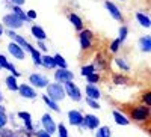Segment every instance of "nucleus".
Segmentation results:
<instances>
[{
    "label": "nucleus",
    "mask_w": 151,
    "mask_h": 137,
    "mask_svg": "<svg viewBox=\"0 0 151 137\" xmlns=\"http://www.w3.org/2000/svg\"><path fill=\"white\" fill-rule=\"evenodd\" d=\"M98 127H100L98 116L91 115V113H88V115L83 116V122H82V125H80L82 130H97Z\"/></svg>",
    "instance_id": "nucleus-8"
},
{
    "label": "nucleus",
    "mask_w": 151,
    "mask_h": 137,
    "mask_svg": "<svg viewBox=\"0 0 151 137\" xmlns=\"http://www.w3.org/2000/svg\"><path fill=\"white\" fill-rule=\"evenodd\" d=\"M68 122H70V125H73V127H80L82 122H83L82 111H79V110H70L68 111Z\"/></svg>",
    "instance_id": "nucleus-14"
},
{
    "label": "nucleus",
    "mask_w": 151,
    "mask_h": 137,
    "mask_svg": "<svg viewBox=\"0 0 151 137\" xmlns=\"http://www.w3.org/2000/svg\"><path fill=\"white\" fill-rule=\"evenodd\" d=\"M8 122H9V118H8V113H6V108H5V106L0 104V130L5 128L8 125Z\"/></svg>",
    "instance_id": "nucleus-26"
},
{
    "label": "nucleus",
    "mask_w": 151,
    "mask_h": 137,
    "mask_svg": "<svg viewBox=\"0 0 151 137\" xmlns=\"http://www.w3.org/2000/svg\"><path fill=\"white\" fill-rule=\"evenodd\" d=\"M17 116L23 121L24 123V131H27V133H32L33 134V123H32V115L29 113V111H18Z\"/></svg>",
    "instance_id": "nucleus-12"
},
{
    "label": "nucleus",
    "mask_w": 151,
    "mask_h": 137,
    "mask_svg": "<svg viewBox=\"0 0 151 137\" xmlns=\"http://www.w3.org/2000/svg\"><path fill=\"white\" fill-rule=\"evenodd\" d=\"M8 51H9V54H12V57H15L18 60H23L24 57H26V51H24V50L15 42H9L8 44Z\"/></svg>",
    "instance_id": "nucleus-13"
},
{
    "label": "nucleus",
    "mask_w": 151,
    "mask_h": 137,
    "mask_svg": "<svg viewBox=\"0 0 151 137\" xmlns=\"http://www.w3.org/2000/svg\"><path fill=\"white\" fill-rule=\"evenodd\" d=\"M55 80L59 84H65L68 81H74V74L70 69H56L55 72Z\"/></svg>",
    "instance_id": "nucleus-9"
},
{
    "label": "nucleus",
    "mask_w": 151,
    "mask_h": 137,
    "mask_svg": "<svg viewBox=\"0 0 151 137\" xmlns=\"http://www.w3.org/2000/svg\"><path fill=\"white\" fill-rule=\"evenodd\" d=\"M41 125H42V130L45 131V133H48L50 136H53L55 133H56V122H55V119L52 118V115L50 113H44L42 115V118H41Z\"/></svg>",
    "instance_id": "nucleus-6"
},
{
    "label": "nucleus",
    "mask_w": 151,
    "mask_h": 137,
    "mask_svg": "<svg viewBox=\"0 0 151 137\" xmlns=\"http://www.w3.org/2000/svg\"><path fill=\"white\" fill-rule=\"evenodd\" d=\"M121 48V41L116 38V39H113L109 45V50H110V53H118V50Z\"/></svg>",
    "instance_id": "nucleus-32"
},
{
    "label": "nucleus",
    "mask_w": 151,
    "mask_h": 137,
    "mask_svg": "<svg viewBox=\"0 0 151 137\" xmlns=\"http://www.w3.org/2000/svg\"><path fill=\"white\" fill-rule=\"evenodd\" d=\"M5 83H6L8 91H11V92H17V91H18V81H17L15 77L8 76V77L5 78Z\"/></svg>",
    "instance_id": "nucleus-22"
},
{
    "label": "nucleus",
    "mask_w": 151,
    "mask_h": 137,
    "mask_svg": "<svg viewBox=\"0 0 151 137\" xmlns=\"http://www.w3.org/2000/svg\"><path fill=\"white\" fill-rule=\"evenodd\" d=\"M53 59H55V65H56L58 69H68V64H67V60H65L64 56H60L58 53V54L53 56Z\"/></svg>",
    "instance_id": "nucleus-23"
},
{
    "label": "nucleus",
    "mask_w": 151,
    "mask_h": 137,
    "mask_svg": "<svg viewBox=\"0 0 151 137\" xmlns=\"http://www.w3.org/2000/svg\"><path fill=\"white\" fill-rule=\"evenodd\" d=\"M30 56H32V60H33V64L36 66H41V53L38 51V50L33 47L32 48V51H30Z\"/></svg>",
    "instance_id": "nucleus-31"
},
{
    "label": "nucleus",
    "mask_w": 151,
    "mask_h": 137,
    "mask_svg": "<svg viewBox=\"0 0 151 137\" xmlns=\"http://www.w3.org/2000/svg\"><path fill=\"white\" fill-rule=\"evenodd\" d=\"M38 51H47V45L42 42V41H38Z\"/></svg>",
    "instance_id": "nucleus-41"
},
{
    "label": "nucleus",
    "mask_w": 151,
    "mask_h": 137,
    "mask_svg": "<svg viewBox=\"0 0 151 137\" xmlns=\"http://www.w3.org/2000/svg\"><path fill=\"white\" fill-rule=\"evenodd\" d=\"M2 35H3V26L0 24V36H2Z\"/></svg>",
    "instance_id": "nucleus-44"
},
{
    "label": "nucleus",
    "mask_w": 151,
    "mask_h": 137,
    "mask_svg": "<svg viewBox=\"0 0 151 137\" xmlns=\"http://www.w3.org/2000/svg\"><path fill=\"white\" fill-rule=\"evenodd\" d=\"M47 96L50 98V99H53V101H56V103H59V101H62L67 95H65V91H64V84H59V83H48V86H47Z\"/></svg>",
    "instance_id": "nucleus-1"
},
{
    "label": "nucleus",
    "mask_w": 151,
    "mask_h": 137,
    "mask_svg": "<svg viewBox=\"0 0 151 137\" xmlns=\"http://www.w3.org/2000/svg\"><path fill=\"white\" fill-rule=\"evenodd\" d=\"M92 38H94V33H92L89 29L80 30V35H79L80 48H82V50H89L91 45H92Z\"/></svg>",
    "instance_id": "nucleus-7"
},
{
    "label": "nucleus",
    "mask_w": 151,
    "mask_h": 137,
    "mask_svg": "<svg viewBox=\"0 0 151 137\" xmlns=\"http://www.w3.org/2000/svg\"><path fill=\"white\" fill-rule=\"evenodd\" d=\"M97 72L95 69V65L94 64H89V65H83L80 68V74H82V77H88V76H91V74Z\"/></svg>",
    "instance_id": "nucleus-28"
},
{
    "label": "nucleus",
    "mask_w": 151,
    "mask_h": 137,
    "mask_svg": "<svg viewBox=\"0 0 151 137\" xmlns=\"http://www.w3.org/2000/svg\"><path fill=\"white\" fill-rule=\"evenodd\" d=\"M26 17H27V20H29V21L35 20V18H36V11H33V9L27 11V12H26Z\"/></svg>",
    "instance_id": "nucleus-40"
},
{
    "label": "nucleus",
    "mask_w": 151,
    "mask_h": 137,
    "mask_svg": "<svg viewBox=\"0 0 151 137\" xmlns=\"http://www.w3.org/2000/svg\"><path fill=\"white\" fill-rule=\"evenodd\" d=\"M137 44H139L141 51H144V53H150L151 51V38H150V35L141 36L139 41H137Z\"/></svg>",
    "instance_id": "nucleus-19"
},
{
    "label": "nucleus",
    "mask_w": 151,
    "mask_h": 137,
    "mask_svg": "<svg viewBox=\"0 0 151 137\" xmlns=\"http://www.w3.org/2000/svg\"><path fill=\"white\" fill-rule=\"evenodd\" d=\"M70 21L73 23V26H74V29L76 30H83V21H82V18L77 15V14H70Z\"/></svg>",
    "instance_id": "nucleus-24"
},
{
    "label": "nucleus",
    "mask_w": 151,
    "mask_h": 137,
    "mask_svg": "<svg viewBox=\"0 0 151 137\" xmlns=\"http://www.w3.org/2000/svg\"><path fill=\"white\" fill-rule=\"evenodd\" d=\"M104 6H106V9L109 11V14L112 15V18H113V20H116V21H122V14H121L119 8H118L115 3H112V2H109V0H106V2H104Z\"/></svg>",
    "instance_id": "nucleus-15"
},
{
    "label": "nucleus",
    "mask_w": 151,
    "mask_h": 137,
    "mask_svg": "<svg viewBox=\"0 0 151 137\" xmlns=\"http://www.w3.org/2000/svg\"><path fill=\"white\" fill-rule=\"evenodd\" d=\"M127 35H129V29L125 27V26H121V29H119V36H118V39L121 41V44L127 39Z\"/></svg>",
    "instance_id": "nucleus-35"
},
{
    "label": "nucleus",
    "mask_w": 151,
    "mask_h": 137,
    "mask_svg": "<svg viewBox=\"0 0 151 137\" xmlns=\"http://www.w3.org/2000/svg\"><path fill=\"white\" fill-rule=\"evenodd\" d=\"M112 116H113V121H115L118 125H122V127H125V125H130V119L125 116V115H122L121 111H118V110H113L112 111Z\"/></svg>",
    "instance_id": "nucleus-18"
},
{
    "label": "nucleus",
    "mask_w": 151,
    "mask_h": 137,
    "mask_svg": "<svg viewBox=\"0 0 151 137\" xmlns=\"http://www.w3.org/2000/svg\"><path fill=\"white\" fill-rule=\"evenodd\" d=\"M12 14H14L18 20H21L23 23H24V21H29L27 17H26V12H24L20 6H12Z\"/></svg>",
    "instance_id": "nucleus-29"
},
{
    "label": "nucleus",
    "mask_w": 151,
    "mask_h": 137,
    "mask_svg": "<svg viewBox=\"0 0 151 137\" xmlns=\"http://www.w3.org/2000/svg\"><path fill=\"white\" fill-rule=\"evenodd\" d=\"M64 91H65V95L70 96L74 103L82 101V91L79 89L77 84H74V81L65 83V84H64Z\"/></svg>",
    "instance_id": "nucleus-4"
},
{
    "label": "nucleus",
    "mask_w": 151,
    "mask_h": 137,
    "mask_svg": "<svg viewBox=\"0 0 151 137\" xmlns=\"http://www.w3.org/2000/svg\"><path fill=\"white\" fill-rule=\"evenodd\" d=\"M41 66H44V68H47V69H55L56 65H55L53 56H48V54L41 56Z\"/></svg>",
    "instance_id": "nucleus-20"
},
{
    "label": "nucleus",
    "mask_w": 151,
    "mask_h": 137,
    "mask_svg": "<svg viewBox=\"0 0 151 137\" xmlns=\"http://www.w3.org/2000/svg\"><path fill=\"white\" fill-rule=\"evenodd\" d=\"M18 93H20V96H23V98H26V99H35L36 96H38V93H36V91L32 88L30 84H18V91H17Z\"/></svg>",
    "instance_id": "nucleus-11"
},
{
    "label": "nucleus",
    "mask_w": 151,
    "mask_h": 137,
    "mask_svg": "<svg viewBox=\"0 0 151 137\" xmlns=\"http://www.w3.org/2000/svg\"><path fill=\"white\" fill-rule=\"evenodd\" d=\"M41 98H42V101H44V104L48 107V108H52L53 111H60V108H59V104L56 103V101H53V99H50L45 93L44 95H41Z\"/></svg>",
    "instance_id": "nucleus-25"
},
{
    "label": "nucleus",
    "mask_w": 151,
    "mask_h": 137,
    "mask_svg": "<svg viewBox=\"0 0 151 137\" xmlns=\"http://www.w3.org/2000/svg\"><path fill=\"white\" fill-rule=\"evenodd\" d=\"M3 24L8 27V30H15V29H20V27H23V21L21 20H18L14 14H6L5 17H3Z\"/></svg>",
    "instance_id": "nucleus-10"
},
{
    "label": "nucleus",
    "mask_w": 151,
    "mask_h": 137,
    "mask_svg": "<svg viewBox=\"0 0 151 137\" xmlns=\"http://www.w3.org/2000/svg\"><path fill=\"white\" fill-rule=\"evenodd\" d=\"M85 78H86L88 84H97V83L100 81V74H98V72H94V74H91V76L85 77Z\"/></svg>",
    "instance_id": "nucleus-34"
},
{
    "label": "nucleus",
    "mask_w": 151,
    "mask_h": 137,
    "mask_svg": "<svg viewBox=\"0 0 151 137\" xmlns=\"http://www.w3.org/2000/svg\"><path fill=\"white\" fill-rule=\"evenodd\" d=\"M11 2L14 3V6H21V5H24L26 0H11Z\"/></svg>",
    "instance_id": "nucleus-42"
},
{
    "label": "nucleus",
    "mask_w": 151,
    "mask_h": 137,
    "mask_svg": "<svg viewBox=\"0 0 151 137\" xmlns=\"http://www.w3.org/2000/svg\"><path fill=\"white\" fill-rule=\"evenodd\" d=\"M33 136H35V137H52L48 133H45L44 130H36V131H33Z\"/></svg>",
    "instance_id": "nucleus-39"
},
{
    "label": "nucleus",
    "mask_w": 151,
    "mask_h": 137,
    "mask_svg": "<svg viewBox=\"0 0 151 137\" xmlns=\"http://www.w3.org/2000/svg\"><path fill=\"white\" fill-rule=\"evenodd\" d=\"M142 103H144V106L151 107V93H150V91H147V92L142 95Z\"/></svg>",
    "instance_id": "nucleus-37"
},
{
    "label": "nucleus",
    "mask_w": 151,
    "mask_h": 137,
    "mask_svg": "<svg viewBox=\"0 0 151 137\" xmlns=\"http://www.w3.org/2000/svg\"><path fill=\"white\" fill-rule=\"evenodd\" d=\"M136 20H137V23H139L142 27H145V29H148V27L151 26V20H150V17L145 15L144 12H136Z\"/></svg>",
    "instance_id": "nucleus-21"
},
{
    "label": "nucleus",
    "mask_w": 151,
    "mask_h": 137,
    "mask_svg": "<svg viewBox=\"0 0 151 137\" xmlns=\"http://www.w3.org/2000/svg\"><path fill=\"white\" fill-rule=\"evenodd\" d=\"M130 118L134 121V122H145L150 119V107L147 106H136L132 108L130 111Z\"/></svg>",
    "instance_id": "nucleus-2"
},
{
    "label": "nucleus",
    "mask_w": 151,
    "mask_h": 137,
    "mask_svg": "<svg viewBox=\"0 0 151 137\" xmlns=\"http://www.w3.org/2000/svg\"><path fill=\"white\" fill-rule=\"evenodd\" d=\"M29 83L32 84V88H36V89H44L48 86V77H45L44 74H40V72H33L29 76Z\"/></svg>",
    "instance_id": "nucleus-5"
},
{
    "label": "nucleus",
    "mask_w": 151,
    "mask_h": 137,
    "mask_svg": "<svg viewBox=\"0 0 151 137\" xmlns=\"http://www.w3.org/2000/svg\"><path fill=\"white\" fill-rule=\"evenodd\" d=\"M125 81H127V78H125L124 76H119V74H115V76H113V83L115 84H124Z\"/></svg>",
    "instance_id": "nucleus-38"
},
{
    "label": "nucleus",
    "mask_w": 151,
    "mask_h": 137,
    "mask_svg": "<svg viewBox=\"0 0 151 137\" xmlns=\"http://www.w3.org/2000/svg\"><path fill=\"white\" fill-rule=\"evenodd\" d=\"M85 101H86V104L89 106L91 108H95V110L101 108V106H100V104H98V101H95V99H91V98H85Z\"/></svg>",
    "instance_id": "nucleus-36"
},
{
    "label": "nucleus",
    "mask_w": 151,
    "mask_h": 137,
    "mask_svg": "<svg viewBox=\"0 0 151 137\" xmlns=\"http://www.w3.org/2000/svg\"><path fill=\"white\" fill-rule=\"evenodd\" d=\"M85 93H86V98L95 99V101H98V99L101 98V92H100V89L97 88L95 84H86V88H85Z\"/></svg>",
    "instance_id": "nucleus-16"
},
{
    "label": "nucleus",
    "mask_w": 151,
    "mask_h": 137,
    "mask_svg": "<svg viewBox=\"0 0 151 137\" xmlns=\"http://www.w3.org/2000/svg\"><path fill=\"white\" fill-rule=\"evenodd\" d=\"M95 131H97L95 137H112V131H110V128L107 125H103V127L100 125Z\"/></svg>",
    "instance_id": "nucleus-27"
},
{
    "label": "nucleus",
    "mask_w": 151,
    "mask_h": 137,
    "mask_svg": "<svg viewBox=\"0 0 151 137\" xmlns=\"http://www.w3.org/2000/svg\"><path fill=\"white\" fill-rule=\"evenodd\" d=\"M2 101H3V93H2V91H0V104H2Z\"/></svg>",
    "instance_id": "nucleus-43"
},
{
    "label": "nucleus",
    "mask_w": 151,
    "mask_h": 137,
    "mask_svg": "<svg viewBox=\"0 0 151 137\" xmlns=\"http://www.w3.org/2000/svg\"><path fill=\"white\" fill-rule=\"evenodd\" d=\"M30 32H32V35H33V38L36 39V41H45L47 39V33H45V30L41 27V26H36V24H33L32 26V29H30Z\"/></svg>",
    "instance_id": "nucleus-17"
},
{
    "label": "nucleus",
    "mask_w": 151,
    "mask_h": 137,
    "mask_svg": "<svg viewBox=\"0 0 151 137\" xmlns=\"http://www.w3.org/2000/svg\"><path fill=\"white\" fill-rule=\"evenodd\" d=\"M56 131H58V137H68V130L64 123H59L56 127Z\"/></svg>",
    "instance_id": "nucleus-33"
},
{
    "label": "nucleus",
    "mask_w": 151,
    "mask_h": 137,
    "mask_svg": "<svg viewBox=\"0 0 151 137\" xmlns=\"http://www.w3.org/2000/svg\"><path fill=\"white\" fill-rule=\"evenodd\" d=\"M6 35L9 36V38L12 39V42H15V44H18L24 51L26 53H30L32 51V48H33V45L29 42V41H26L24 39V36H21V35H18V33H15L14 30H6Z\"/></svg>",
    "instance_id": "nucleus-3"
},
{
    "label": "nucleus",
    "mask_w": 151,
    "mask_h": 137,
    "mask_svg": "<svg viewBox=\"0 0 151 137\" xmlns=\"http://www.w3.org/2000/svg\"><path fill=\"white\" fill-rule=\"evenodd\" d=\"M115 64H116V66L121 71H130V64L125 59H122V57H116L115 59Z\"/></svg>",
    "instance_id": "nucleus-30"
}]
</instances>
